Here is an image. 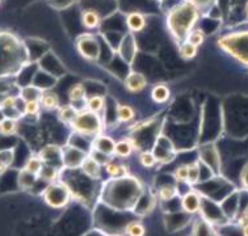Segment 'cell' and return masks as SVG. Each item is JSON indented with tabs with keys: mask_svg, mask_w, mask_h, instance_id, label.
Returning <instances> with one entry per match:
<instances>
[{
	"mask_svg": "<svg viewBox=\"0 0 248 236\" xmlns=\"http://www.w3.org/2000/svg\"><path fill=\"white\" fill-rule=\"evenodd\" d=\"M199 8L188 0L181 1L180 4L172 7L167 14V28L173 40L177 44H183L186 37L194 29V25L200 18Z\"/></svg>",
	"mask_w": 248,
	"mask_h": 236,
	"instance_id": "6da1fadb",
	"label": "cell"
},
{
	"mask_svg": "<svg viewBox=\"0 0 248 236\" xmlns=\"http://www.w3.org/2000/svg\"><path fill=\"white\" fill-rule=\"evenodd\" d=\"M27 58V50L17 37L9 33H0V70L11 71Z\"/></svg>",
	"mask_w": 248,
	"mask_h": 236,
	"instance_id": "7a4b0ae2",
	"label": "cell"
},
{
	"mask_svg": "<svg viewBox=\"0 0 248 236\" xmlns=\"http://www.w3.org/2000/svg\"><path fill=\"white\" fill-rule=\"evenodd\" d=\"M217 45L242 64L248 66V30H240L222 36Z\"/></svg>",
	"mask_w": 248,
	"mask_h": 236,
	"instance_id": "3957f363",
	"label": "cell"
},
{
	"mask_svg": "<svg viewBox=\"0 0 248 236\" xmlns=\"http://www.w3.org/2000/svg\"><path fill=\"white\" fill-rule=\"evenodd\" d=\"M71 125L75 130L83 134H96L101 129L99 117L96 116V113H92L90 110L78 113L77 118L72 121Z\"/></svg>",
	"mask_w": 248,
	"mask_h": 236,
	"instance_id": "277c9868",
	"label": "cell"
},
{
	"mask_svg": "<svg viewBox=\"0 0 248 236\" xmlns=\"http://www.w3.org/2000/svg\"><path fill=\"white\" fill-rule=\"evenodd\" d=\"M77 49L81 57L88 60H97L100 57V45L93 34H81L77 40Z\"/></svg>",
	"mask_w": 248,
	"mask_h": 236,
	"instance_id": "5b68a950",
	"label": "cell"
},
{
	"mask_svg": "<svg viewBox=\"0 0 248 236\" xmlns=\"http://www.w3.org/2000/svg\"><path fill=\"white\" fill-rule=\"evenodd\" d=\"M68 192L61 185H50L45 192L46 204L51 207H62L68 202Z\"/></svg>",
	"mask_w": 248,
	"mask_h": 236,
	"instance_id": "8992f818",
	"label": "cell"
},
{
	"mask_svg": "<svg viewBox=\"0 0 248 236\" xmlns=\"http://www.w3.org/2000/svg\"><path fill=\"white\" fill-rule=\"evenodd\" d=\"M125 23H126L127 29L131 33H140L146 28V16L140 11H133L129 12L125 17Z\"/></svg>",
	"mask_w": 248,
	"mask_h": 236,
	"instance_id": "52a82bcc",
	"label": "cell"
},
{
	"mask_svg": "<svg viewBox=\"0 0 248 236\" xmlns=\"http://www.w3.org/2000/svg\"><path fill=\"white\" fill-rule=\"evenodd\" d=\"M81 25L87 29H97L101 24V15L95 8H84L80 14Z\"/></svg>",
	"mask_w": 248,
	"mask_h": 236,
	"instance_id": "ba28073f",
	"label": "cell"
},
{
	"mask_svg": "<svg viewBox=\"0 0 248 236\" xmlns=\"http://www.w3.org/2000/svg\"><path fill=\"white\" fill-rule=\"evenodd\" d=\"M120 53H121L122 58L127 62H131L134 59L137 54V42L133 33L126 34L122 38L121 44H120Z\"/></svg>",
	"mask_w": 248,
	"mask_h": 236,
	"instance_id": "9c48e42d",
	"label": "cell"
},
{
	"mask_svg": "<svg viewBox=\"0 0 248 236\" xmlns=\"http://www.w3.org/2000/svg\"><path fill=\"white\" fill-rule=\"evenodd\" d=\"M147 86V80L143 74L131 73L125 80V87L130 92H142Z\"/></svg>",
	"mask_w": 248,
	"mask_h": 236,
	"instance_id": "30bf717a",
	"label": "cell"
},
{
	"mask_svg": "<svg viewBox=\"0 0 248 236\" xmlns=\"http://www.w3.org/2000/svg\"><path fill=\"white\" fill-rule=\"evenodd\" d=\"M183 209L189 214L197 213L201 209V200H200V195L197 193H188L183 198Z\"/></svg>",
	"mask_w": 248,
	"mask_h": 236,
	"instance_id": "8fae6325",
	"label": "cell"
},
{
	"mask_svg": "<svg viewBox=\"0 0 248 236\" xmlns=\"http://www.w3.org/2000/svg\"><path fill=\"white\" fill-rule=\"evenodd\" d=\"M114 146H116V142L108 136H100L99 139H96V142L93 143V147L96 150L104 155L114 154Z\"/></svg>",
	"mask_w": 248,
	"mask_h": 236,
	"instance_id": "7c38bea8",
	"label": "cell"
},
{
	"mask_svg": "<svg viewBox=\"0 0 248 236\" xmlns=\"http://www.w3.org/2000/svg\"><path fill=\"white\" fill-rule=\"evenodd\" d=\"M40 104L42 105L45 109H55V108H58L59 104L58 96H57V93H54V92H45V93L41 95Z\"/></svg>",
	"mask_w": 248,
	"mask_h": 236,
	"instance_id": "4fadbf2b",
	"label": "cell"
},
{
	"mask_svg": "<svg viewBox=\"0 0 248 236\" xmlns=\"http://www.w3.org/2000/svg\"><path fill=\"white\" fill-rule=\"evenodd\" d=\"M197 53H199V47H196V46H193L189 42L184 41L179 46V54H180V57L183 59L190 60V59L196 58Z\"/></svg>",
	"mask_w": 248,
	"mask_h": 236,
	"instance_id": "5bb4252c",
	"label": "cell"
},
{
	"mask_svg": "<svg viewBox=\"0 0 248 236\" xmlns=\"http://www.w3.org/2000/svg\"><path fill=\"white\" fill-rule=\"evenodd\" d=\"M151 97L156 103H166L170 99V88L167 86H163V84L154 87L153 92H151Z\"/></svg>",
	"mask_w": 248,
	"mask_h": 236,
	"instance_id": "9a60e30c",
	"label": "cell"
},
{
	"mask_svg": "<svg viewBox=\"0 0 248 236\" xmlns=\"http://www.w3.org/2000/svg\"><path fill=\"white\" fill-rule=\"evenodd\" d=\"M134 148V145L131 143V141H120L116 142L114 146V154L120 156V158H126L131 154V151Z\"/></svg>",
	"mask_w": 248,
	"mask_h": 236,
	"instance_id": "2e32d148",
	"label": "cell"
},
{
	"mask_svg": "<svg viewBox=\"0 0 248 236\" xmlns=\"http://www.w3.org/2000/svg\"><path fill=\"white\" fill-rule=\"evenodd\" d=\"M83 171L86 172V175H88L90 177H99L100 176V164L97 160L87 159L83 162Z\"/></svg>",
	"mask_w": 248,
	"mask_h": 236,
	"instance_id": "e0dca14e",
	"label": "cell"
},
{
	"mask_svg": "<svg viewBox=\"0 0 248 236\" xmlns=\"http://www.w3.org/2000/svg\"><path fill=\"white\" fill-rule=\"evenodd\" d=\"M78 113H79V112H78L72 105H63V106H61L58 109L59 117H61V119L64 121V122H72V121L77 118Z\"/></svg>",
	"mask_w": 248,
	"mask_h": 236,
	"instance_id": "ac0fdd59",
	"label": "cell"
},
{
	"mask_svg": "<svg viewBox=\"0 0 248 236\" xmlns=\"http://www.w3.org/2000/svg\"><path fill=\"white\" fill-rule=\"evenodd\" d=\"M117 117L121 122H129L131 119H134L136 113H134V109L129 105H118Z\"/></svg>",
	"mask_w": 248,
	"mask_h": 236,
	"instance_id": "d6986e66",
	"label": "cell"
},
{
	"mask_svg": "<svg viewBox=\"0 0 248 236\" xmlns=\"http://www.w3.org/2000/svg\"><path fill=\"white\" fill-rule=\"evenodd\" d=\"M186 42H189V44H192L193 46H196V47H199V46H201L203 44V41H205V33H203L202 29H200V28H194L193 30L188 34V37H186V40H185Z\"/></svg>",
	"mask_w": 248,
	"mask_h": 236,
	"instance_id": "ffe728a7",
	"label": "cell"
},
{
	"mask_svg": "<svg viewBox=\"0 0 248 236\" xmlns=\"http://www.w3.org/2000/svg\"><path fill=\"white\" fill-rule=\"evenodd\" d=\"M17 130V122L15 118H8L5 117L1 122H0V133L4 134V135H11L15 134Z\"/></svg>",
	"mask_w": 248,
	"mask_h": 236,
	"instance_id": "44dd1931",
	"label": "cell"
},
{
	"mask_svg": "<svg viewBox=\"0 0 248 236\" xmlns=\"http://www.w3.org/2000/svg\"><path fill=\"white\" fill-rule=\"evenodd\" d=\"M86 96V91H84V87L80 83H78L75 86H72L68 91V99L71 103H78V101H81Z\"/></svg>",
	"mask_w": 248,
	"mask_h": 236,
	"instance_id": "7402d4cb",
	"label": "cell"
},
{
	"mask_svg": "<svg viewBox=\"0 0 248 236\" xmlns=\"http://www.w3.org/2000/svg\"><path fill=\"white\" fill-rule=\"evenodd\" d=\"M44 168V165H42V160L38 159V158H31V159L28 160L27 165H25V169L24 171H27V172L32 173L34 176H38Z\"/></svg>",
	"mask_w": 248,
	"mask_h": 236,
	"instance_id": "603a6c76",
	"label": "cell"
},
{
	"mask_svg": "<svg viewBox=\"0 0 248 236\" xmlns=\"http://www.w3.org/2000/svg\"><path fill=\"white\" fill-rule=\"evenodd\" d=\"M87 106H88V110L92 113H99L100 110L104 108V97H101V96L91 97L87 103Z\"/></svg>",
	"mask_w": 248,
	"mask_h": 236,
	"instance_id": "cb8c5ba5",
	"label": "cell"
},
{
	"mask_svg": "<svg viewBox=\"0 0 248 236\" xmlns=\"http://www.w3.org/2000/svg\"><path fill=\"white\" fill-rule=\"evenodd\" d=\"M41 91L37 89L34 87H27L24 88L23 92H21V97L24 99V101H29V100H38L41 99Z\"/></svg>",
	"mask_w": 248,
	"mask_h": 236,
	"instance_id": "d4e9b609",
	"label": "cell"
},
{
	"mask_svg": "<svg viewBox=\"0 0 248 236\" xmlns=\"http://www.w3.org/2000/svg\"><path fill=\"white\" fill-rule=\"evenodd\" d=\"M126 234L129 236H144L146 230H144V226L142 224V223L131 222L127 224Z\"/></svg>",
	"mask_w": 248,
	"mask_h": 236,
	"instance_id": "484cf974",
	"label": "cell"
},
{
	"mask_svg": "<svg viewBox=\"0 0 248 236\" xmlns=\"http://www.w3.org/2000/svg\"><path fill=\"white\" fill-rule=\"evenodd\" d=\"M41 104L38 100L24 101V113L28 116H36L40 113Z\"/></svg>",
	"mask_w": 248,
	"mask_h": 236,
	"instance_id": "4316f807",
	"label": "cell"
},
{
	"mask_svg": "<svg viewBox=\"0 0 248 236\" xmlns=\"http://www.w3.org/2000/svg\"><path fill=\"white\" fill-rule=\"evenodd\" d=\"M105 169L112 176H120V175H125L127 172V168L125 165H122V164H114L112 162H108V163L105 164Z\"/></svg>",
	"mask_w": 248,
	"mask_h": 236,
	"instance_id": "83f0119b",
	"label": "cell"
},
{
	"mask_svg": "<svg viewBox=\"0 0 248 236\" xmlns=\"http://www.w3.org/2000/svg\"><path fill=\"white\" fill-rule=\"evenodd\" d=\"M176 188H173V186H163L162 189L159 191V197L163 201H170L176 195Z\"/></svg>",
	"mask_w": 248,
	"mask_h": 236,
	"instance_id": "f1b7e54d",
	"label": "cell"
},
{
	"mask_svg": "<svg viewBox=\"0 0 248 236\" xmlns=\"http://www.w3.org/2000/svg\"><path fill=\"white\" fill-rule=\"evenodd\" d=\"M140 162L144 167H153L156 164V156L153 152H142L140 156Z\"/></svg>",
	"mask_w": 248,
	"mask_h": 236,
	"instance_id": "f546056e",
	"label": "cell"
},
{
	"mask_svg": "<svg viewBox=\"0 0 248 236\" xmlns=\"http://www.w3.org/2000/svg\"><path fill=\"white\" fill-rule=\"evenodd\" d=\"M188 175H189V165H181L175 171V178L180 182L188 181Z\"/></svg>",
	"mask_w": 248,
	"mask_h": 236,
	"instance_id": "4dcf8cb0",
	"label": "cell"
},
{
	"mask_svg": "<svg viewBox=\"0 0 248 236\" xmlns=\"http://www.w3.org/2000/svg\"><path fill=\"white\" fill-rule=\"evenodd\" d=\"M200 177V169L199 164H190L189 165V175H188V181L190 184H196Z\"/></svg>",
	"mask_w": 248,
	"mask_h": 236,
	"instance_id": "1f68e13d",
	"label": "cell"
},
{
	"mask_svg": "<svg viewBox=\"0 0 248 236\" xmlns=\"http://www.w3.org/2000/svg\"><path fill=\"white\" fill-rule=\"evenodd\" d=\"M188 1H190L192 4L196 5V7L199 8L200 12H201V11H205V9L210 8V7L214 4L216 0H188Z\"/></svg>",
	"mask_w": 248,
	"mask_h": 236,
	"instance_id": "d6a6232c",
	"label": "cell"
},
{
	"mask_svg": "<svg viewBox=\"0 0 248 236\" xmlns=\"http://www.w3.org/2000/svg\"><path fill=\"white\" fill-rule=\"evenodd\" d=\"M16 103H17V100L15 97L7 96V97H3V100L0 103V108L1 109H15L16 108Z\"/></svg>",
	"mask_w": 248,
	"mask_h": 236,
	"instance_id": "836d02e7",
	"label": "cell"
},
{
	"mask_svg": "<svg viewBox=\"0 0 248 236\" xmlns=\"http://www.w3.org/2000/svg\"><path fill=\"white\" fill-rule=\"evenodd\" d=\"M12 159H14V154H12V151H1L0 152V164L7 168L9 164L12 163Z\"/></svg>",
	"mask_w": 248,
	"mask_h": 236,
	"instance_id": "e575fe53",
	"label": "cell"
},
{
	"mask_svg": "<svg viewBox=\"0 0 248 236\" xmlns=\"http://www.w3.org/2000/svg\"><path fill=\"white\" fill-rule=\"evenodd\" d=\"M40 176L42 177V178L47 180V181H51V180H54L55 176H57V171H55L54 168H51V167H46V168H42Z\"/></svg>",
	"mask_w": 248,
	"mask_h": 236,
	"instance_id": "d590c367",
	"label": "cell"
},
{
	"mask_svg": "<svg viewBox=\"0 0 248 236\" xmlns=\"http://www.w3.org/2000/svg\"><path fill=\"white\" fill-rule=\"evenodd\" d=\"M50 3L57 9H64L70 7V4L74 3V0H50Z\"/></svg>",
	"mask_w": 248,
	"mask_h": 236,
	"instance_id": "8d00e7d4",
	"label": "cell"
},
{
	"mask_svg": "<svg viewBox=\"0 0 248 236\" xmlns=\"http://www.w3.org/2000/svg\"><path fill=\"white\" fill-rule=\"evenodd\" d=\"M240 182L243 185L244 189H248V163L246 164L242 169V173H240Z\"/></svg>",
	"mask_w": 248,
	"mask_h": 236,
	"instance_id": "74e56055",
	"label": "cell"
},
{
	"mask_svg": "<svg viewBox=\"0 0 248 236\" xmlns=\"http://www.w3.org/2000/svg\"><path fill=\"white\" fill-rule=\"evenodd\" d=\"M242 227V234H243V236H248V222L244 223L243 226H240Z\"/></svg>",
	"mask_w": 248,
	"mask_h": 236,
	"instance_id": "f35d334b",
	"label": "cell"
},
{
	"mask_svg": "<svg viewBox=\"0 0 248 236\" xmlns=\"http://www.w3.org/2000/svg\"><path fill=\"white\" fill-rule=\"evenodd\" d=\"M4 118H5L4 110H3V109H1V108H0V122H1V121H3Z\"/></svg>",
	"mask_w": 248,
	"mask_h": 236,
	"instance_id": "ab89813d",
	"label": "cell"
},
{
	"mask_svg": "<svg viewBox=\"0 0 248 236\" xmlns=\"http://www.w3.org/2000/svg\"><path fill=\"white\" fill-rule=\"evenodd\" d=\"M246 16L248 17V1H247V4H246Z\"/></svg>",
	"mask_w": 248,
	"mask_h": 236,
	"instance_id": "60d3db41",
	"label": "cell"
},
{
	"mask_svg": "<svg viewBox=\"0 0 248 236\" xmlns=\"http://www.w3.org/2000/svg\"><path fill=\"white\" fill-rule=\"evenodd\" d=\"M4 167H3V165H1V164H0V172H1V171H4Z\"/></svg>",
	"mask_w": 248,
	"mask_h": 236,
	"instance_id": "b9f144b4",
	"label": "cell"
},
{
	"mask_svg": "<svg viewBox=\"0 0 248 236\" xmlns=\"http://www.w3.org/2000/svg\"><path fill=\"white\" fill-rule=\"evenodd\" d=\"M0 1H1V0H0Z\"/></svg>",
	"mask_w": 248,
	"mask_h": 236,
	"instance_id": "7bdbcfd3",
	"label": "cell"
}]
</instances>
